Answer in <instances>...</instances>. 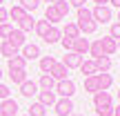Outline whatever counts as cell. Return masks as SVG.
Instances as JSON below:
<instances>
[{
    "mask_svg": "<svg viewBox=\"0 0 120 116\" xmlns=\"http://www.w3.org/2000/svg\"><path fill=\"white\" fill-rule=\"evenodd\" d=\"M78 29L82 31V34H94L96 29H98V25H96V20H94V16H91V9H87V7H80L78 9Z\"/></svg>",
    "mask_w": 120,
    "mask_h": 116,
    "instance_id": "cell-1",
    "label": "cell"
},
{
    "mask_svg": "<svg viewBox=\"0 0 120 116\" xmlns=\"http://www.w3.org/2000/svg\"><path fill=\"white\" fill-rule=\"evenodd\" d=\"M53 92L60 96V98H71L73 94H76V83L69 80V78H64V80H58L56 87H53Z\"/></svg>",
    "mask_w": 120,
    "mask_h": 116,
    "instance_id": "cell-2",
    "label": "cell"
},
{
    "mask_svg": "<svg viewBox=\"0 0 120 116\" xmlns=\"http://www.w3.org/2000/svg\"><path fill=\"white\" fill-rule=\"evenodd\" d=\"M91 16H94V20H96V25H98V22H109L111 20V9H109V4H102V7H100V4H96L94 9H91Z\"/></svg>",
    "mask_w": 120,
    "mask_h": 116,
    "instance_id": "cell-3",
    "label": "cell"
},
{
    "mask_svg": "<svg viewBox=\"0 0 120 116\" xmlns=\"http://www.w3.org/2000/svg\"><path fill=\"white\" fill-rule=\"evenodd\" d=\"M53 107H56V116H69V114H73L71 98H56Z\"/></svg>",
    "mask_w": 120,
    "mask_h": 116,
    "instance_id": "cell-4",
    "label": "cell"
},
{
    "mask_svg": "<svg viewBox=\"0 0 120 116\" xmlns=\"http://www.w3.org/2000/svg\"><path fill=\"white\" fill-rule=\"evenodd\" d=\"M45 20H47V22H49L51 27H56L60 20H64V18L60 16V11H58L56 7H53V4H49V7L45 9Z\"/></svg>",
    "mask_w": 120,
    "mask_h": 116,
    "instance_id": "cell-5",
    "label": "cell"
},
{
    "mask_svg": "<svg viewBox=\"0 0 120 116\" xmlns=\"http://www.w3.org/2000/svg\"><path fill=\"white\" fill-rule=\"evenodd\" d=\"M71 52H76L78 56H85V54L89 52V40H87V38H82V36H78V38H73Z\"/></svg>",
    "mask_w": 120,
    "mask_h": 116,
    "instance_id": "cell-6",
    "label": "cell"
},
{
    "mask_svg": "<svg viewBox=\"0 0 120 116\" xmlns=\"http://www.w3.org/2000/svg\"><path fill=\"white\" fill-rule=\"evenodd\" d=\"M111 105V94L109 92H96L94 94V107L100 109V107H107Z\"/></svg>",
    "mask_w": 120,
    "mask_h": 116,
    "instance_id": "cell-7",
    "label": "cell"
},
{
    "mask_svg": "<svg viewBox=\"0 0 120 116\" xmlns=\"http://www.w3.org/2000/svg\"><path fill=\"white\" fill-rule=\"evenodd\" d=\"M100 45H102V54H105V56H111V54L118 52V43L111 38V36H105V38H100Z\"/></svg>",
    "mask_w": 120,
    "mask_h": 116,
    "instance_id": "cell-8",
    "label": "cell"
},
{
    "mask_svg": "<svg viewBox=\"0 0 120 116\" xmlns=\"http://www.w3.org/2000/svg\"><path fill=\"white\" fill-rule=\"evenodd\" d=\"M20 56L25 60H34L40 56V47L38 45H25V47H20Z\"/></svg>",
    "mask_w": 120,
    "mask_h": 116,
    "instance_id": "cell-9",
    "label": "cell"
},
{
    "mask_svg": "<svg viewBox=\"0 0 120 116\" xmlns=\"http://www.w3.org/2000/svg\"><path fill=\"white\" fill-rule=\"evenodd\" d=\"M0 112L7 114V116H16L18 114V103L13 98H4L2 103H0Z\"/></svg>",
    "mask_w": 120,
    "mask_h": 116,
    "instance_id": "cell-10",
    "label": "cell"
},
{
    "mask_svg": "<svg viewBox=\"0 0 120 116\" xmlns=\"http://www.w3.org/2000/svg\"><path fill=\"white\" fill-rule=\"evenodd\" d=\"M80 63H82V56H78L76 52H67V56H64V60H62V65H64L67 69L80 67Z\"/></svg>",
    "mask_w": 120,
    "mask_h": 116,
    "instance_id": "cell-11",
    "label": "cell"
},
{
    "mask_svg": "<svg viewBox=\"0 0 120 116\" xmlns=\"http://www.w3.org/2000/svg\"><path fill=\"white\" fill-rule=\"evenodd\" d=\"M60 34H62V38H71V40H73V38L80 36V29H78L76 22H67V25L60 29Z\"/></svg>",
    "mask_w": 120,
    "mask_h": 116,
    "instance_id": "cell-12",
    "label": "cell"
},
{
    "mask_svg": "<svg viewBox=\"0 0 120 116\" xmlns=\"http://www.w3.org/2000/svg\"><path fill=\"white\" fill-rule=\"evenodd\" d=\"M96 80H98V89L100 92H107L109 87L113 85V76L111 74H96Z\"/></svg>",
    "mask_w": 120,
    "mask_h": 116,
    "instance_id": "cell-13",
    "label": "cell"
},
{
    "mask_svg": "<svg viewBox=\"0 0 120 116\" xmlns=\"http://www.w3.org/2000/svg\"><path fill=\"white\" fill-rule=\"evenodd\" d=\"M20 94L25 96V98H31V96L38 94V85H36L34 80H25V83L20 85Z\"/></svg>",
    "mask_w": 120,
    "mask_h": 116,
    "instance_id": "cell-14",
    "label": "cell"
},
{
    "mask_svg": "<svg viewBox=\"0 0 120 116\" xmlns=\"http://www.w3.org/2000/svg\"><path fill=\"white\" fill-rule=\"evenodd\" d=\"M113 67V63H111V58L109 56H100V58H96V69H98V74H109V69Z\"/></svg>",
    "mask_w": 120,
    "mask_h": 116,
    "instance_id": "cell-15",
    "label": "cell"
},
{
    "mask_svg": "<svg viewBox=\"0 0 120 116\" xmlns=\"http://www.w3.org/2000/svg\"><path fill=\"white\" fill-rule=\"evenodd\" d=\"M7 40H9V43L13 45V47H18V49L27 45V43H25V34H22L20 29H13L11 34H9V38H7Z\"/></svg>",
    "mask_w": 120,
    "mask_h": 116,
    "instance_id": "cell-16",
    "label": "cell"
},
{
    "mask_svg": "<svg viewBox=\"0 0 120 116\" xmlns=\"http://www.w3.org/2000/svg\"><path fill=\"white\" fill-rule=\"evenodd\" d=\"M78 69L85 74V78H87V76H96V74H98V69H96V60H94V58H91V60H82Z\"/></svg>",
    "mask_w": 120,
    "mask_h": 116,
    "instance_id": "cell-17",
    "label": "cell"
},
{
    "mask_svg": "<svg viewBox=\"0 0 120 116\" xmlns=\"http://www.w3.org/2000/svg\"><path fill=\"white\" fill-rule=\"evenodd\" d=\"M7 67H9V72H20V69H25L27 67V60L18 54V56H13V58H9V63H7Z\"/></svg>",
    "mask_w": 120,
    "mask_h": 116,
    "instance_id": "cell-18",
    "label": "cell"
},
{
    "mask_svg": "<svg viewBox=\"0 0 120 116\" xmlns=\"http://www.w3.org/2000/svg\"><path fill=\"white\" fill-rule=\"evenodd\" d=\"M60 38H62V34H60V29L58 27H49V31L45 34V43L47 45H56V43H60Z\"/></svg>",
    "mask_w": 120,
    "mask_h": 116,
    "instance_id": "cell-19",
    "label": "cell"
},
{
    "mask_svg": "<svg viewBox=\"0 0 120 116\" xmlns=\"http://www.w3.org/2000/svg\"><path fill=\"white\" fill-rule=\"evenodd\" d=\"M49 76H51L56 83L58 80H64V78H67V67H64L62 63H56V65H53V69L49 72Z\"/></svg>",
    "mask_w": 120,
    "mask_h": 116,
    "instance_id": "cell-20",
    "label": "cell"
},
{
    "mask_svg": "<svg viewBox=\"0 0 120 116\" xmlns=\"http://www.w3.org/2000/svg\"><path fill=\"white\" fill-rule=\"evenodd\" d=\"M38 103L45 107H51L56 103V92H38Z\"/></svg>",
    "mask_w": 120,
    "mask_h": 116,
    "instance_id": "cell-21",
    "label": "cell"
},
{
    "mask_svg": "<svg viewBox=\"0 0 120 116\" xmlns=\"http://www.w3.org/2000/svg\"><path fill=\"white\" fill-rule=\"evenodd\" d=\"M34 27H36V18L31 16V13H27V16L22 18L20 22H18V29H20L22 34H27V31H31Z\"/></svg>",
    "mask_w": 120,
    "mask_h": 116,
    "instance_id": "cell-22",
    "label": "cell"
},
{
    "mask_svg": "<svg viewBox=\"0 0 120 116\" xmlns=\"http://www.w3.org/2000/svg\"><path fill=\"white\" fill-rule=\"evenodd\" d=\"M0 54H2L4 58H13V56H18V47H13L9 40H2V45H0Z\"/></svg>",
    "mask_w": 120,
    "mask_h": 116,
    "instance_id": "cell-23",
    "label": "cell"
},
{
    "mask_svg": "<svg viewBox=\"0 0 120 116\" xmlns=\"http://www.w3.org/2000/svg\"><path fill=\"white\" fill-rule=\"evenodd\" d=\"M38 85H40V89H42V92H53V87H56V80H53L49 74H42Z\"/></svg>",
    "mask_w": 120,
    "mask_h": 116,
    "instance_id": "cell-24",
    "label": "cell"
},
{
    "mask_svg": "<svg viewBox=\"0 0 120 116\" xmlns=\"http://www.w3.org/2000/svg\"><path fill=\"white\" fill-rule=\"evenodd\" d=\"M53 65H56V58H53V56H42V58H40V72L49 74L53 69Z\"/></svg>",
    "mask_w": 120,
    "mask_h": 116,
    "instance_id": "cell-25",
    "label": "cell"
},
{
    "mask_svg": "<svg viewBox=\"0 0 120 116\" xmlns=\"http://www.w3.org/2000/svg\"><path fill=\"white\" fill-rule=\"evenodd\" d=\"M27 116H47V107H45V105H40L38 100H36V103L29 105V112H27Z\"/></svg>",
    "mask_w": 120,
    "mask_h": 116,
    "instance_id": "cell-26",
    "label": "cell"
},
{
    "mask_svg": "<svg viewBox=\"0 0 120 116\" xmlns=\"http://www.w3.org/2000/svg\"><path fill=\"white\" fill-rule=\"evenodd\" d=\"M25 16H27V11L20 7V4H13V7L9 9V18H11V20H16V22H20Z\"/></svg>",
    "mask_w": 120,
    "mask_h": 116,
    "instance_id": "cell-27",
    "label": "cell"
},
{
    "mask_svg": "<svg viewBox=\"0 0 120 116\" xmlns=\"http://www.w3.org/2000/svg\"><path fill=\"white\" fill-rule=\"evenodd\" d=\"M89 54L94 56V60L100 58V56H105V54H102V45H100V38L94 40V43H89Z\"/></svg>",
    "mask_w": 120,
    "mask_h": 116,
    "instance_id": "cell-28",
    "label": "cell"
},
{
    "mask_svg": "<svg viewBox=\"0 0 120 116\" xmlns=\"http://www.w3.org/2000/svg\"><path fill=\"white\" fill-rule=\"evenodd\" d=\"M85 92H89V94H96L98 89V80H96V76H87L85 78Z\"/></svg>",
    "mask_w": 120,
    "mask_h": 116,
    "instance_id": "cell-29",
    "label": "cell"
},
{
    "mask_svg": "<svg viewBox=\"0 0 120 116\" xmlns=\"http://www.w3.org/2000/svg\"><path fill=\"white\" fill-rule=\"evenodd\" d=\"M20 7L25 9L27 13H31V11H36V9L40 7V0H20Z\"/></svg>",
    "mask_w": 120,
    "mask_h": 116,
    "instance_id": "cell-30",
    "label": "cell"
},
{
    "mask_svg": "<svg viewBox=\"0 0 120 116\" xmlns=\"http://www.w3.org/2000/svg\"><path fill=\"white\" fill-rule=\"evenodd\" d=\"M49 27H51V25H49L47 20H36V27H34V29H36V34H38L40 38H45V34L49 31Z\"/></svg>",
    "mask_w": 120,
    "mask_h": 116,
    "instance_id": "cell-31",
    "label": "cell"
},
{
    "mask_svg": "<svg viewBox=\"0 0 120 116\" xmlns=\"http://www.w3.org/2000/svg\"><path fill=\"white\" fill-rule=\"evenodd\" d=\"M9 78H11L16 85H22V83L27 80V72L25 69H20V72H9Z\"/></svg>",
    "mask_w": 120,
    "mask_h": 116,
    "instance_id": "cell-32",
    "label": "cell"
},
{
    "mask_svg": "<svg viewBox=\"0 0 120 116\" xmlns=\"http://www.w3.org/2000/svg\"><path fill=\"white\" fill-rule=\"evenodd\" d=\"M53 7H56L58 11H60V16H62V18H67L69 9H71V7H69V2H67V0H56V2H53Z\"/></svg>",
    "mask_w": 120,
    "mask_h": 116,
    "instance_id": "cell-33",
    "label": "cell"
},
{
    "mask_svg": "<svg viewBox=\"0 0 120 116\" xmlns=\"http://www.w3.org/2000/svg\"><path fill=\"white\" fill-rule=\"evenodd\" d=\"M11 31H13V27L9 25V22H2V25H0V38H2V40H7Z\"/></svg>",
    "mask_w": 120,
    "mask_h": 116,
    "instance_id": "cell-34",
    "label": "cell"
},
{
    "mask_svg": "<svg viewBox=\"0 0 120 116\" xmlns=\"http://www.w3.org/2000/svg\"><path fill=\"white\" fill-rule=\"evenodd\" d=\"M109 36H111L116 43H120V22H113V25H111V31H109Z\"/></svg>",
    "mask_w": 120,
    "mask_h": 116,
    "instance_id": "cell-35",
    "label": "cell"
},
{
    "mask_svg": "<svg viewBox=\"0 0 120 116\" xmlns=\"http://www.w3.org/2000/svg\"><path fill=\"white\" fill-rule=\"evenodd\" d=\"M96 116H113V107H111V105H107V107L96 109Z\"/></svg>",
    "mask_w": 120,
    "mask_h": 116,
    "instance_id": "cell-36",
    "label": "cell"
},
{
    "mask_svg": "<svg viewBox=\"0 0 120 116\" xmlns=\"http://www.w3.org/2000/svg\"><path fill=\"white\" fill-rule=\"evenodd\" d=\"M60 43H62L64 52H71V45H73V40H71V38H60Z\"/></svg>",
    "mask_w": 120,
    "mask_h": 116,
    "instance_id": "cell-37",
    "label": "cell"
},
{
    "mask_svg": "<svg viewBox=\"0 0 120 116\" xmlns=\"http://www.w3.org/2000/svg\"><path fill=\"white\" fill-rule=\"evenodd\" d=\"M7 18H9V9L0 7V25H2V22H7Z\"/></svg>",
    "mask_w": 120,
    "mask_h": 116,
    "instance_id": "cell-38",
    "label": "cell"
},
{
    "mask_svg": "<svg viewBox=\"0 0 120 116\" xmlns=\"http://www.w3.org/2000/svg\"><path fill=\"white\" fill-rule=\"evenodd\" d=\"M0 98H2V100H4V98H9V87H7V85H2V83H0Z\"/></svg>",
    "mask_w": 120,
    "mask_h": 116,
    "instance_id": "cell-39",
    "label": "cell"
},
{
    "mask_svg": "<svg viewBox=\"0 0 120 116\" xmlns=\"http://www.w3.org/2000/svg\"><path fill=\"white\" fill-rule=\"evenodd\" d=\"M85 2H87V0H69V7L80 9V7H85Z\"/></svg>",
    "mask_w": 120,
    "mask_h": 116,
    "instance_id": "cell-40",
    "label": "cell"
},
{
    "mask_svg": "<svg viewBox=\"0 0 120 116\" xmlns=\"http://www.w3.org/2000/svg\"><path fill=\"white\" fill-rule=\"evenodd\" d=\"M94 2H96V4H100V7H102V4H107L109 0H94Z\"/></svg>",
    "mask_w": 120,
    "mask_h": 116,
    "instance_id": "cell-41",
    "label": "cell"
},
{
    "mask_svg": "<svg viewBox=\"0 0 120 116\" xmlns=\"http://www.w3.org/2000/svg\"><path fill=\"white\" fill-rule=\"evenodd\" d=\"M109 2H111L113 7H118V9H120V0H109Z\"/></svg>",
    "mask_w": 120,
    "mask_h": 116,
    "instance_id": "cell-42",
    "label": "cell"
},
{
    "mask_svg": "<svg viewBox=\"0 0 120 116\" xmlns=\"http://www.w3.org/2000/svg\"><path fill=\"white\" fill-rule=\"evenodd\" d=\"M113 116H120V105H118V107H113Z\"/></svg>",
    "mask_w": 120,
    "mask_h": 116,
    "instance_id": "cell-43",
    "label": "cell"
},
{
    "mask_svg": "<svg viewBox=\"0 0 120 116\" xmlns=\"http://www.w3.org/2000/svg\"><path fill=\"white\" fill-rule=\"evenodd\" d=\"M40 2H49V4H53V2H56V0H40Z\"/></svg>",
    "mask_w": 120,
    "mask_h": 116,
    "instance_id": "cell-44",
    "label": "cell"
},
{
    "mask_svg": "<svg viewBox=\"0 0 120 116\" xmlns=\"http://www.w3.org/2000/svg\"><path fill=\"white\" fill-rule=\"evenodd\" d=\"M118 22H120V9H118Z\"/></svg>",
    "mask_w": 120,
    "mask_h": 116,
    "instance_id": "cell-45",
    "label": "cell"
},
{
    "mask_svg": "<svg viewBox=\"0 0 120 116\" xmlns=\"http://www.w3.org/2000/svg\"><path fill=\"white\" fill-rule=\"evenodd\" d=\"M69 116H80V114H69Z\"/></svg>",
    "mask_w": 120,
    "mask_h": 116,
    "instance_id": "cell-46",
    "label": "cell"
},
{
    "mask_svg": "<svg viewBox=\"0 0 120 116\" xmlns=\"http://www.w3.org/2000/svg\"><path fill=\"white\" fill-rule=\"evenodd\" d=\"M118 100H120V89H118Z\"/></svg>",
    "mask_w": 120,
    "mask_h": 116,
    "instance_id": "cell-47",
    "label": "cell"
},
{
    "mask_svg": "<svg viewBox=\"0 0 120 116\" xmlns=\"http://www.w3.org/2000/svg\"><path fill=\"white\" fill-rule=\"evenodd\" d=\"M0 78H2V69H0Z\"/></svg>",
    "mask_w": 120,
    "mask_h": 116,
    "instance_id": "cell-48",
    "label": "cell"
},
{
    "mask_svg": "<svg viewBox=\"0 0 120 116\" xmlns=\"http://www.w3.org/2000/svg\"><path fill=\"white\" fill-rule=\"evenodd\" d=\"M2 2H4V0H0V7H2Z\"/></svg>",
    "mask_w": 120,
    "mask_h": 116,
    "instance_id": "cell-49",
    "label": "cell"
},
{
    "mask_svg": "<svg viewBox=\"0 0 120 116\" xmlns=\"http://www.w3.org/2000/svg\"><path fill=\"white\" fill-rule=\"evenodd\" d=\"M0 116H7V114H2V112H0Z\"/></svg>",
    "mask_w": 120,
    "mask_h": 116,
    "instance_id": "cell-50",
    "label": "cell"
},
{
    "mask_svg": "<svg viewBox=\"0 0 120 116\" xmlns=\"http://www.w3.org/2000/svg\"><path fill=\"white\" fill-rule=\"evenodd\" d=\"M118 49H120V43H118Z\"/></svg>",
    "mask_w": 120,
    "mask_h": 116,
    "instance_id": "cell-51",
    "label": "cell"
},
{
    "mask_svg": "<svg viewBox=\"0 0 120 116\" xmlns=\"http://www.w3.org/2000/svg\"><path fill=\"white\" fill-rule=\"evenodd\" d=\"M94 116H96V114H94Z\"/></svg>",
    "mask_w": 120,
    "mask_h": 116,
    "instance_id": "cell-52",
    "label": "cell"
},
{
    "mask_svg": "<svg viewBox=\"0 0 120 116\" xmlns=\"http://www.w3.org/2000/svg\"><path fill=\"white\" fill-rule=\"evenodd\" d=\"M25 116H27V114H25Z\"/></svg>",
    "mask_w": 120,
    "mask_h": 116,
    "instance_id": "cell-53",
    "label": "cell"
}]
</instances>
